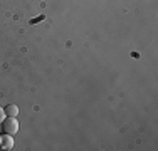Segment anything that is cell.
<instances>
[{"label": "cell", "instance_id": "cell-1", "mask_svg": "<svg viewBox=\"0 0 158 151\" xmlns=\"http://www.w3.org/2000/svg\"><path fill=\"white\" fill-rule=\"evenodd\" d=\"M2 131L5 134H10V136L17 134L19 133V121L15 118H10L9 116V119L2 121Z\"/></svg>", "mask_w": 158, "mask_h": 151}, {"label": "cell", "instance_id": "cell-2", "mask_svg": "<svg viewBox=\"0 0 158 151\" xmlns=\"http://www.w3.org/2000/svg\"><path fill=\"white\" fill-rule=\"evenodd\" d=\"M0 148H3V149L14 148V138L12 136L5 134V133H3V136H0Z\"/></svg>", "mask_w": 158, "mask_h": 151}, {"label": "cell", "instance_id": "cell-3", "mask_svg": "<svg viewBox=\"0 0 158 151\" xmlns=\"http://www.w3.org/2000/svg\"><path fill=\"white\" fill-rule=\"evenodd\" d=\"M3 111H5V114H9L10 118H15L17 112H19V108H17L15 104H10V106H7V108L3 109Z\"/></svg>", "mask_w": 158, "mask_h": 151}, {"label": "cell", "instance_id": "cell-4", "mask_svg": "<svg viewBox=\"0 0 158 151\" xmlns=\"http://www.w3.org/2000/svg\"><path fill=\"white\" fill-rule=\"evenodd\" d=\"M3 116H5V111H3L2 108H0V123H2V121H3Z\"/></svg>", "mask_w": 158, "mask_h": 151}]
</instances>
